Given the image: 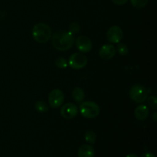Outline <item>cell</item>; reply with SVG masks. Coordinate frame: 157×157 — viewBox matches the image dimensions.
<instances>
[{
	"label": "cell",
	"instance_id": "1",
	"mask_svg": "<svg viewBox=\"0 0 157 157\" xmlns=\"http://www.w3.org/2000/svg\"><path fill=\"white\" fill-rule=\"evenodd\" d=\"M75 37L70 32L59 30L52 36V45L56 50L65 52L69 50L75 44Z\"/></svg>",
	"mask_w": 157,
	"mask_h": 157
},
{
	"label": "cell",
	"instance_id": "2",
	"mask_svg": "<svg viewBox=\"0 0 157 157\" xmlns=\"http://www.w3.org/2000/svg\"><path fill=\"white\" fill-rule=\"evenodd\" d=\"M52 36L51 28L45 23H38L32 29V37L35 41L41 44L48 42Z\"/></svg>",
	"mask_w": 157,
	"mask_h": 157
},
{
	"label": "cell",
	"instance_id": "3",
	"mask_svg": "<svg viewBox=\"0 0 157 157\" xmlns=\"http://www.w3.org/2000/svg\"><path fill=\"white\" fill-rule=\"evenodd\" d=\"M80 112L84 117L87 119H94L99 115L100 107L93 101H84L80 104Z\"/></svg>",
	"mask_w": 157,
	"mask_h": 157
},
{
	"label": "cell",
	"instance_id": "4",
	"mask_svg": "<svg viewBox=\"0 0 157 157\" xmlns=\"http://www.w3.org/2000/svg\"><path fill=\"white\" fill-rule=\"evenodd\" d=\"M148 97L147 88L141 84H135L130 90V98L136 104L144 103Z\"/></svg>",
	"mask_w": 157,
	"mask_h": 157
},
{
	"label": "cell",
	"instance_id": "5",
	"mask_svg": "<svg viewBox=\"0 0 157 157\" xmlns=\"http://www.w3.org/2000/svg\"><path fill=\"white\" fill-rule=\"evenodd\" d=\"M87 58L84 55V53L77 52L69 57L68 64L71 68L75 69V70H80V69L84 68L87 65Z\"/></svg>",
	"mask_w": 157,
	"mask_h": 157
},
{
	"label": "cell",
	"instance_id": "6",
	"mask_svg": "<svg viewBox=\"0 0 157 157\" xmlns=\"http://www.w3.org/2000/svg\"><path fill=\"white\" fill-rule=\"evenodd\" d=\"M64 101V93L60 89H54L48 95V103L52 108H58Z\"/></svg>",
	"mask_w": 157,
	"mask_h": 157
},
{
	"label": "cell",
	"instance_id": "7",
	"mask_svg": "<svg viewBox=\"0 0 157 157\" xmlns=\"http://www.w3.org/2000/svg\"><path fill=\"white\" fill-rule=\"evenodd\" d=\"M77 48L81 53H88L92 49L91 40L85 35H80L75 40Z\"/></svg>",
	"mask_w": 157,
	"mask_h": 157
},
{
	"label": "cell",
	"instance_id": "8",
	"mask_svg": "<svg viewBox=\"0 0 157 157\" xmlns=\"http://www.w3.org/2000/svg\"><path fill=\"white\" fill-rule=\"evenodd\" d=\"M123 31L121 27L117 25H113L108 29L107 32V38L111 43H119L122 40Z\"/></svg>",
	"mask_w": 157,
	"mask_h": 157
},
{
	"label": "cell",
	"instance_id": "9",
	"mask_svg": "<svg viewBox=\"0 0 157 157\" xmlns=\"http://www.w3.org/2000/svg\"><path fill=\"white\" fill-rule=\"evenodd\" d=\"M78 113V108L76 104L73 103H67L64 104L61 109V115L62 117L67 120H71L75 118Z\"/></svg>",
	"mask_w": 157,
	"mask_h": 157
},
{
	"label": "cell",
	"instance_id": "10",
	"mask_svg": "<svg viewBox=\"0 0 157 157\" xmlns=\"http://www.w3.org/2000/svg\"><path fill=\"white\" fill-rule=\"evenodd\" d=\"M116 48L111 44H105L100 48L99 55L103 60H110L116 55Z\"/></svg>",
	"mask_w": 157,
	"mask_h": 157
},
{
	"label": "cell",
	"instance_id": "11",
	"mask_svg": "<svg viewBox=\"0 0 157 157\" xmlns=\"http://www.w3.org/2000/svg\"><path fill=\"white\" fill-rule=\"evenodd\" d=\"M94 148L90 144H84L78 149V157H94Z\"/></svg>",
	"mask_w": 157,
	"mask_h": 157
},
{
	"label": "cell",
	"instance_id": "12",
	"mask_svg": "<svg viewBox=\"0 0 157 157\" xmlns=\"http://www.w3.org/2000/svg\"><path fill=\"white\" fill-rule=\"evenodd\" d=\"M135 117L138 121H145L150 114V110L147 106L141 104L138 106L134 112Z\"/></svg>",
	"mask_w": 157,
	"mask_h": 157
},
{
	"label": "cell",
	"instance_id": "13",
	"mask_svg": "<svg viewBox=\"0 0 157 157\" xmlns=\"http://www.w3.org/2000/svg\"><path fill=\"white\" fill-rule=\"evenodd\" d=\"M71 96L75 102L81 103L85 98V94H84V90L81 87H75L72 90Z\"/></svg>",
	"mask_w": 157,
	"mask_h": 157
},
{
	"label": "cell",
	"instance_id": "14",
	"mask_svg": "<svg viewBox=\"0 0 157 157\" xmlns=\"http://www.w3.org/2000/svg\"><path fill=\"white\" fill-rule=\"evenodd\" d=\"M35 110L39 113H44V112H47L48 110V106L46 104L45 101H39L35 103Z\"/></svg>",
	"mask_w": 157,
	"mask_h": 157
},
{
	"label": "cell",
	"instance_id": "15",
	"mask_svg": "<svg viewBox=\"0 0 157 157\" xmlns=\"http://www.w3.org/2000/svg\"><path fill=\"white\" fill-rule=\"evenodd\" d=\"M84 139H85V140L87 141L88 144H95L97 139L96 133H95L93 130H88V131L86 132L85 134H84Z\"/></svg>",
	"mask_w": 157,
	"mask_h": 157
},
{
	"label": "cell",
	"instance_id": "16",
	"mask_svg": "<svg viewBox=\"0 0 157 157\" xmlns=\"http://www.w3.org/2000/svg\"><path fill=\"white\" fill-rule=\"evenodd\" d=\"M130 2L136 9H142L148 4L149 0H130Z\"/></svg>",
	"mask_w": 157,
	"mask_h": 157
},
{
	"label": "cell",
	"instance_id": "17",
	"mask_svg": "<svg viewBox=\"0 0 157 157\" xmlns=\"http://www.w3.org/2000/svg\"><path fill=\"white\" fill-rule=\"evenodd\" d=\"M117 49L118 54L120 55H122V56H125L129 52L128 47H127V44H124V43H119L117 47Z\"/></svg>",
	"mask_w": 157,
	"mask_h": 157
},
{
	"label": "cell",
	"instance_id": "18",
	"mask_svg": "<svg viewBox=\"0 0 157 157\" xmlns=\"http://www.w3.org/2000/svg\"><path fill=\"white\" fill-rule=\"evenodd\" d=\"M55 64H56V66L58 68L64 69L67 67L68 63L67 62L65 58H63V57H59V58H57L56 61H55Z\"/></svg>",
	"mask_w": 157,
	"mask_h": 157
},
{
	"label": "cell",
	"instance_id": "19",
	"mask_svg": "<svg viewBox=\"0 0 157 157\" xmlns=\"http://www.w3.org/2000/svg\"><path fill=\"white\" fill-rule=\"evenodd\" d=\"M81 26L78 22H72L71 23L68 27V32H70L72 35H76L80 32Z\"/></svg>",
	"mask_w": 157,
	"mask_h": 157
},
{
	"label": "cell",
	"instance_id": "20",
	"mask_svg": "<svg viewBox=\"0 0 157 157\" xmlns=\"http://www.w3.org/2000/svg\"><path fill=\"white\" fill-rule=\"evenodd\" d=\"M148 104L152 109L153 110H156L157 108V98L155 95H152V96L149 97L148 100Z\"/></svg>",
	"mask_w": 157,
	"mask_h": 157
},
{
	"label": "cell",
	"instance_id": "21",
	"mask_svg": "<svg viewBox=\"0 0 157 157\" xmlns=\"http://www.w3.org/2000/svg\"><path fill=\"white\" fill-rule=\"evenodd\" d=\"M128 0H112L113 4L117 5V6H123V5L126 4Z\"/></svg>",
	"mask_w": 157,
	"mask_h": 157
},
{
	"label": "cell",
	"instance_id": "22",
	"mask_svg": "<svg viewBox=\"0 0 157 157\" xmlns=\"http://www.w3.org/2000/svg\"><path fill=\"white\" fill-rule=\"evenodd\" d=\"M141 157H156L155 155L152 153H146L141 156Z\"/></svg>",
	"mask_w": 157,
	"mask_h": 157
},
{
	"label": "cell",
	"instance_id": "23",
	"mask_svg": "<svg viewBox=\"0 0 157 157\" xmlns=\"http://www.w3.org/2000/svg\"><path fill=\"white\" fill-rule=\"evenodd\" d=\"M156 117H157V113L156 112H154V113H153V121H155V122H156V120H157Z\"/></svg>",
	"mask_w": 157,
	"mask_h": 157
},
{
	"label": "cell",
	"instance_id": "24",
	"mask_svg": "<svg viewBox=\"0 0 157 157\" xmlns=\"http://www.w3.org/2000/svg\"><path fill=\"white\" fill-rule=\"evenodd\" d=\"M126 157H139L137 155L134 154V153H130V154H128Z\"/></svg>",
	"mask_w": 157,
	"mask_h": 157
}]
</instances>
